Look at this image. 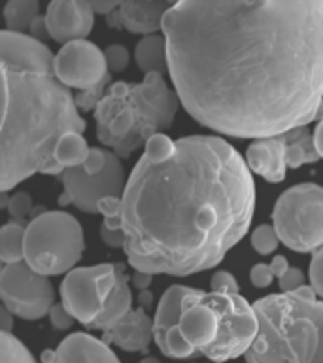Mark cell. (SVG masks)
<instances>
[{"instance_id":"6da1fadb","label":"cell","mask_w":323,"mask_h":363,"mask_svg":"<svg viewBox=\"0 0 323 363\" xmlns=\"http://www.w3.org/2000/svg\"><path fill=\"white\" fill-rule=\"evenodd\" d=\"M163 34L181 106L215 133L261 140L323 113V0H183Z\"/></svg>"},{"instance_id":"7a4b0ae2","label":"cell","mask_w":323,"mask_h":363,"mask_svg":"<svg viewBox=\"0 0 323 363\" xmlns=\"http://www.w3.org/2000/svg\"><path fill=\"white\" fill-rule=\"evenodd\" d=\"M121 197L123 252L136 272L189 277L220 265L248 233L255 184L220 136H152Z\"/></svg>"},{"instance_id":"3957f363","label":"cell","mask_w":323,"mask_h":363,"mask_svg":"<svg viewBox=\"0 0 323 363\" xmlns=\"http://www.w3.org/2000/svg\"><path fill=\"white\" fill-rule=\"evenodd\" d=\"M2 130L0 189L33 174L61 176L55 147L67 133L85 130L72 91L57 79L55 55L44 42L10 30L0 33Z\"/></svg>"},{"instance_id":"277c9868","label":"cell","mask_w":323,"mask_h":363,"mask_svg":"<svg viewBox=\"0 0 323 363\" xmlns=\"http://www.w3.org/2000/svg\"><path fill=\"white\" fill-rule=\"evenodd\" d=\"M259 333L246 363H323V301L312 286L254 303Z\"/></svg>"},{"instance_id":"5b68a950","label":"cell","mask_w":323,"mask_h":363,"mask_svg":"<svg viewBox=\"0 0 323 363\" xmlns=\"http://www.w3.org/2000/svg\"><path fill=\"white\" fill-rule=\"evenodd\" d=\"M178 102L163 74H146L142 84L115 82L95 110L96 136L119 159H129L152 136L172 127Z\"/></svg>"},{"instance_id":"8992f818","label":"cell","mask_w":323,"mask_h":363,"mask_svg":"<svg viewBox=\"0 0 323 363\" xmlns=\"http://www.w3.org/2000/svg\"><path fill=\"white\" fill-rule=\"evenodd\" d=\"M84 248V229L68 212L42 210L27 223L25 263L42 277L74 271Z\"/></svg>"},{"instance_id":"52a82bcc","label":"cell","mask_w":323,"mask_h":363,"mask_svg":"<svg viewBox=\"0 0 323 363\" xmlns=\"http://www.w3.org/2000/svg\"><path fill=\"white\" fill-rule=\"evenodd\" d=\"M272 225L283 246L299 254L323 248V187L299 184L278 197Z\"/></svg>"},{"instance_id":"ba28073f","label":"cell","mask_w":323,"mask_h":363,"mask_svg":"<svg viewBox=\"0 0 323 363\" xmlns=\"http://www.w3.org/2000/svg\"><path fill=\"white\" fill-rule=\"evenodd\" d=\"M53 70L64 87L79 91L76 104L84 112L96 110L110 89L108 85L112 72L108 68L104 51L89 40H76L62 45L55 55Z\"/></svg>"},{"instance_id":"9c48e42d","label":"cell","mask_w":323,"mask_h":363,"mask_svg":"<svg viewBox=\"0 0 323 363\" xmlns=\"http://www.w3.org/2000/svg\"><path fill=\"white\" fill-rule=\"evenodd\" d=\"M204 299L217 314V339L203 352V356L215 363L229 362L248 354L259 333V322L254 305H249L240 294H217L208 291Z\"/></svg>"},{"instance_id":"30bf717a","label":"cell","mask_w":323,"mask_h":363,"mask_svg":"<svg viewBox=\"0 0 323 363\" xmlns=\"http://www.w3.org/2000/svg\"><path fill=\"white\" fill-rule=\"evenodd\" d=\"M121 265L123 263H101L76 267L68 272L61 284V299L74 320L84 323L85 328H93L118 282Z\"/></svg>"},{"instance_id":"8fae6325","label":"cell","mask_w":323,"mask_h":363,"mask_svg":"<svg viewBox=\"0 0 323 363\" xmlns=\"http://www.w3.org/2000/svg\"><path fill=\"white\" fill-rule=\"evenodd\" d=\"M0 297L4 308L23 320H40L55 305V291L47 280L23 261L0 271Z\"/></svg>"},{"instance_id":"7c38bea8","label":"cell","mask_w":323,"mask_h":363,"mask_svg":"<svg viewBox=\"0 0 323 363\" xmlns=\"http://www.w3.org/2000/svg\"><path fill=\"white\" fill-rule=\"evenodd\" d=\"M59 178L64 187L59 197V204H72L85 214H98V203L102 199L123 197L127 186L121 159L113 152L101 174H87L81 167H78L64 170Z\"/></svg>"},{"instance_id":"4fadbf2b","label":"cell","mask_w":323,"mask_h":363,"mask_svg":"<svg viewBox=\"0 0 323 363\" xmlns=\"http://www.w3.org/2000/svg\"><path fill=\"white\" fill-rule=\"evenodd\" d=\"M189 286H170L159 301L157 312L153 318V340L161 354L172 359H191L198 352L186 340L180 328L183 301L193 294Z\"/></svg>"},{"instance_id":"5bb4252c","label":"cell","mask_w":323,"mask_h":363,"mask_svg":"<svg viewBox=\"0 0 323 363\" xmlns=\"http://www.w3.org/2000/svg\"><path fill=\"white\" fill-rule=\"evenodd\" d=\"M44 19L50 38L67 45L85 40L95 25V11L85 0H55L47 6Z\"/></svg>"},{"instance_id":"9a60e30c","label":"cell","mask_w":323,"mask_h":363,"mask_svg":"<svg viewBox=\"0 0 323 363\" xmlns=\"http://www.w3.org/2000/svg\"><path fill=\"white\" fill-rule=\"evenodd\" d=\"M206 291L193 289V294L183 301L181 306L180 328L189 345L203 354L208 346H212L217 339L220 323H217V314L212 306L204 299Z\"/></svg>"},{"instance_id":"2e32d148","label":"cell","mask_w":323,"mask_h":363,"mask_svg":"<svg viewBox=\"0 0 323 363\" xmlns=\"http://www.w3.org/2000/svg\"><path fill=\"white\" fill-rule=\"evenodd\" d=\"M174 4L170 2H146V0H129L121 2L113 13L106 17V25L112 28H125L132 34L153 36L163 30L166 11Z\"/></svg>"},{"instance_id":"e0dca14e","label":"cell","mask_w":323,"mask_h":363,"mask_svg":"<svg viewBox=\"0 0 323 363\" xmlns=\"http://www.w3.org/2000/svg\"><path fill=\"white\" fill-rule=\"evenodd\" d=\"M44 363H121L110 345L89 333H72L55 350L42 354Z\"/></svg>"},{"instance_id":"ac0fdd59","label":"cell","mask_w":323,"mask_h":363,"mask_svg":"<svg viewBox=\"0 0 323 363\" xmlns=\"http://www.w3.org/2000/svg\"><path fill=\"white\" fill-rule=\"evenodd\" d=\"M246 163L249 170L257 172L261 178H265L271 184L283 182L288 170V150H285L283 135L251 142L246 152Z\"/></svg>"},{"instance_id":"d6986e66","label":"cell","mask_w":323,"mask_h":363,"mask_svg":"<svg viewBox=\"0 0 323 363\" xmlns=\"http://www.w3.org/2000/svg\"><path fill=\"white\" fill-rule=\"evenodd\" d=\"M132 289L129 286V274L125 271V265H121V271L118 274V282L113 286L112 294L108 297L106 306L98 316L93 328L96 331H102V342H108L115 331L123 325L132 314Z\"/></svg>"},{"instance_id":"ffe728a7","label":"cell","mask_w":323,"mask_h":363,"mask_svg":"<svg viewBox=\"0 0 323 363\" xmlns=\"http://www.w3.org/2000/svg\"><path fill=\"white\" fill-rule=\"evenodd\" d=\"M136 67L144 74H164L169 70V55H166V40L164 36L153 34L144 36L136 44L135 50Z\"/></svg>"},{"instance_id":"44dd1931","label":"cell","mask_w":323,"mask_h":363,"mask_svg":"<svg viewBox=\"0 0 323 363\" xmlns=\"http://www.w3.org/2000/svg\"><path fill=\"white\" fill-rule=\"evenodd\" d=\"M285 150H288V169H299L302 164L316 163L319 159L314 146V133L308 127H297L283 133Z\"/></svg>"},{"instance_id":"7402d4cb","label":"cell","mask_w":323,"mask_h":363,"mask_svg":"<svg viewBox=\"0 0 323 363\" xmlns=\"http://www.w3.org/2000/svg\"><path fill=\"white\" fill-rule=\"evenodd\" d=\"M25 233L27 223L8 221L0 229V261L4 265H16L25 261Z\"/></svg>"},{"instance_id":"603a6c76","label":"cell","mask_w":323,"mask_h":363,"mask_svg":"<svg viewBox=\"0 0 323 363\" xmlns=\"http://www.w3.org/2000/svg\"><path fill=\"white\" fill-rule=\"evenodd\" d=\"M91 147L87 146L81 133H67L55 147V161L62 170L84 167L89 157Z\"/></svg>"},{"instance_id":"cb8c5ba5","label":"cell","mask_w":323,"mask_h":363,"mask_svg":"<svg viewBox=\"0 0 323 363\" xmlns=\"http://www.w3.org/2000/svg\"><path fill=\"white\" fill-rule=\"evenodd\" d=\"M40 4L36 0H10L4 6V21L6 30L17 34H25L30 30L34 21L38 19Z\"/></svg>"},{"instance_id":"d4e9b609","label":"cell","mask_w":323,"mask_h":363,"mask_svg":"<svg viewBox=\"0 0 323 363\" xmlns=\"http://www.w3.org/2000/svg\"><path fill=\"white\" fill-rule=\"evenodd\" d=\"M0 363H36L33 354L11 333L0 335Z\"/></svg>"},{"instance_id":"484cf974","label":"cell","mask_w":323,"mask_h":363,"mask_svg":"<svg viewBox=\"0 0 323 363\" xmlns=\"http://www.w3.org/2000/svg\"><path fill=\"white\" fill-rule=\"evenodd\" d=\"M282 242L280 237H278L274 225H263L255 227L254 233H251V248L261 255H268L272 252H276L278 244Z\"/></svg>"},{"instance_id":"4316f807","label":"cell","mask_w":323,"mask_h":363,"mask_svg":"<svg viewBox=\"0 0 323 363\" xmlns=\"http://www.w3.org/2000/svg\"><path fill=\"white\" fill-rule=\"evenodd\" d=\"M98 214L104 216L102 227L110 231H121V197L102 199L98 203Z\"/></svg>"},{"instance_id":"83f0119b","label":"cell","mask_w":323,"mask_h":363,"mask_svg":"<svg viewBox=\"0 0 323 363\" xmlns=\"http://www.w3.org/2000/svg\"><path fill=\"white\" fill-rule=\"evenodd\" d=\"M6 208H8V214H10L11 221L25 223V218L33 212V199H30L28 193L19 191L16 195H11Z\"/></svg>"},{"instance_id":"f1b7e54d","label":"cell","mask_w":323,"mask_h":363,"mask_svg":"<svg viewBox=\"0 0 323 363\" xmlns=\"http://www.w3.org/2000/svg\"><path fill=\"white\" fill-rule=\"evenodd\" d=\"M104 57H106L108 68H110V72H123L125 68L129 67V51L127 48L121 44H112L108 45L106 51H104Z\"/></svg>"},{"instance_id":"f546056e","label":"cell","mask_w":323,"mask_h":363,"mask_svg":"<svg viewBox=\"0 0 323 363\" xmlns=\"http://www.w3.org/2000/svg\"><path fill=\"white\" fill-rule=\"evenodd\" d=\"M310 286L312 289L316 291L317 297L323 299V248H319L317 252L312 254L310 261Z\"/></svg>"},{"instance_id":"4dcf8cb0","label":"cell","mask_w":323,"mask_h":363,"mask_svg":"<svg viewBox=\"0 0 323 363\" xmlns=\"http://www.w3.org/2000/svg\"><path fill=\"white\" fill-rule=\"evenodd\" d=\"M210 288H212L210 291H217V294H238L237 278L227 271L215 272L210 280Z\"/></svg>"},{"instance_id":"1f68e13d","label":"cell","mask_w":323,"mask_h":363,"mask_svg":"<svg viewBox=\"0 0 323 363\" xmlns=\"http://www.w3.org/2000/svg\"><path fill=\"white\" fill-rule=\"evenodd\" d=\"M50 322L51 325H53L55 329H59V331H68V329L72 328L74 316L67 311V306L62 305V303L61 305L55 303L53 308L50 311Z\"/></svg>"},{"instance_id":"d6a6232c","label":"cell","mask_w":323,"mask_h":363,"mask_svg":"<svg viewBox=\"0 0 323 363\" xmlns=\"http://www.w3.org/2000/svg\"><path fill=\"white\" fill-rule=\"evenodd\" d=\"M278 282H280L282 294H291L305 286V274L297 267H289V271L282 278H278Z\"/></svg>"},{"instance_id":"836d02e7","label":"cell","mask_w":323,"mask_h":363,"mask_svg":"<svg viewBox=\"0 0 323 363\" xmlns=\"http://www.w3.org/2000/svg\"><path fill=\"white\" fill-rule=\"evenodd\" d=\"M249 280L254 284L255 288H268L274 280V272H272L271 265L266 263H257V265L251 267L249 271Z\"/></svg>"},{"instance_id":"e575fe53","label":"cell","mask_w":323,"mask_h":363,"mask_svg":"<svg viewBox=\"0 0 323 363\" xmlns=\"http://www.w3.org/2000/svg\"><path fill=\"white\" fill-rule=\"evenodd\" d=\"M101 237L102 240H104V244L110 246V248H123V231H110V229L101 225Z\"/></svg>"},{"instance_id":"d590c367","label":"cell","mask_w":323,"mask_h":363,"mask_svg":"<svg viewBox=\"0 0 323 363\" xmlns=\"http://www.w3.org/2000/svg\"><path fill=\"white\" fill-rule=\"evenodd\" d=\"M121 2H113V0H98V2H91V8L95 13H101V16L108 17L110 13L118 10Z\"/></svg>"},{"instance_id":"8d00e7d4","label":"cell","mask_w":323,"mask_h":363,"mask_svg":"<svg viewBox=\"0 0 323 363\" xmlns=\"http://www.w3.org/2000/svg\"><path fill=\"white\" fill-rule=\"evenodd\" d=\"M271 269H272V272H274V277L282 278L283 274H285V272L289 271V263H288V259H285V257H283V255H276V257H274V259H272Z\"/></svg>"},{"instance_id":"74e56055","label":"cell","mask_w":323,"mask_h":363,"mask_svg":"<svg viewBox=\"0 0 323 363\" xmlns=\"http://www.w3.org/2000/svg\"><path fill=\"white\" fill-rule=\"evenodd\" d=\"M314 146H316L319 157L323 159V113L319 116L316 129H314Z\"/></svg>"},{"instance_id":"f35d334b","label":"cell","mask_w":323,"mask_h":363,"mask_svg":"<svg viewBox=\"0 0 323 363\" xmlns=\"http://www.w3.org/2000/svg\"><path fill=\"white\" fill-rule=\"evenodd\" d=\"M152 274H146V272H135V277H132V282H135V288L138 289H144L152 284Z\"/></svg>"},{"instance_id":"ab89813d","label":"cell","mask_w":323,"mask_h":363,"mask_svg":"<svg viewBox=\"0 0 323 363\" xmlns=\"http://www.w3.org/2000/svg\"><path fill=\"white\" fill-rule=\"evenodd\" d=\"M0 316H2V323H4V328H2V333H10L11 316H13V314H11L8 308H2V314H0Z\"/></svg>"},{"instance_id":"60d3db41","label":"cell","mask_w":323,"mask_h":363,"mask_svg":"<svg viewBox=\"0 0 323 363\" xmlns=\"http://www.w3.org/2000/svg\"><path fill=\"white\" fill-rule=\"evenodd\" d=\"M140 363H161L157 357H146V359H142Z\"/></svg>"}]
</instances>
